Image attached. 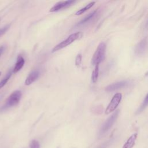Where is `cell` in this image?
Wrapping results in <instances>:
<instances>
[{
  "mask_svg": "<svg viewBox=\"0 0 148 148\" xmlns=\"http://www.w3.org/2000/svg\"><path fill=\"white\" fill-rule=\"evenodd\" d=\"M83 36V33L82 32H77L73 33L71 35H70L66 39L64 40L63 41L61 42L58 45H56L52 49V52H56L57 51H58L61 50V49H63L68 45H71L72 43H73L75 40L80 39Z\"/></svg>",
  "mask_w": 148,
  "mask_h": 148,
  "instance_id": "cell-1",
  "label": "cell"
},
{
  "mask_svg": "<svg viewBox=\"0 0 148 148\" xmlns=\"http://www.w3.org/2000/svg\"><path fill=\"white\" fill-rule=\"evenodd\" d=\"M106 53V45L103 42H101L98 46L94 54L91 59L92 65H95L99 64L102 61H103L105 57Z\"/></svg>",
  "mask_w": 148,
  "mask_h": 148,
  "instance_id": "cell-2",
  "label": "cell"
},
{
  "mask_svg": "<svg viewBox=\"0 0 148 148\" xmlns=\"http://www.w3.org/2000/svg\"><path fill=\"white\" fill-rule=\"evenodd\" d=\"M22 93L19 90L13 91L7 99L5 105L2 108V109H6L9 108L16 105L21 99Z\"/></svg>",
  "mask_w": 148,
  "mask_h": 148,
  "instance_id": "cell-3",
  "label": "cell"
},
{
  "mask_svg": "<svg viewBox=\"0 0 148 148\" xmlns=\"http://www.w3.org/2000/svg\"><path fill=\"white\" fill-rule=\"evenodd\" d=\"M119 114V110H116L104 123L103 125L102 126L100 130V134H103L106 132H107L113 125L116 120H117L118 116Z\"/></svg>",
  "mask_w": 148,
  "mask_h": 148,
  "instance_id": "cell-4",
  "label": "cell"
},
{
  "mask_svg": "<svg viewBox=\"0 0 148 148\" xmlns=\"http://www.w3.org/2000/svg\"><path fill=\"white\" fill-rule=\"evenodd\" d=\"M122 98V95L121 93H117L112 98V100L109 102V105H108L106 110H105V114H108L111 112H113L116 110L119 103H120Z\"/></svg>",
  "mask_w": 148,
  "mask_h": 148,
  "instance_id": "cell-5",
  "label": "cell"
},
{
  "mask_svg": "<svg viewBox=\"0 0 148 148\" xmlns=\"http://www.w3.org/2000/svg\"><path fill=\"white\" fill-rule=\"evenodd\" d=\"M148 49V38L147 37L142 39L136 46L135 52L137 56L143 55Z\"/></svg>",
  "mask_w": 148,
  "mask_h": 148,
  "instance_id": "cell-6",
  "label": "cell"
},
{
  "mask_svg": "<svg viewBox=\"0 0 148 148\" xmlns=\"http://www.w3.org/2000/svg\"><path fill=\"white\" fill-rule=\"evenodd\" d=\"M76 1L73 0H69V1H60L56 3L53 7L51 8L50 9V12H56L59 11L60 10L65 9L68 8L69 6L73 5Z\"/></svg>",
  "mask_w": 148,
  "mask_h": 148,
  "instance_id": "cell-7",
  "label": "cell"
},
{
  "mask_svg": "<svg viewBox=\"0 0 148 148\" xmlns=\"http://www.w3.org/2000/svg\"><path fill=\"white\" fill-rule=\"evenodd\" d=\"M128 83L127 81L125 80H123L120 82H118L116 83H112L105 88V90L108 92H110V91H113L117 90H119L120 88H122L123 87H126L128 85Z\"/></svg>",
  "mask_w": 148,
  "mask_h": 148,
  "instance_id": "cell-8",
  "label": "cell"
},
{
  "mask_svg": "<svg viewBox=\"0 0 148 148\" xmlns=\"http://www.w3.org/2000/svg\"><path fill=\"white\" fill-rule=\"evenodd\" d=\"M39 76V72L38 71H34L31 72L28 76H27V79L25 80V84L27 86L30 85L32 83L35 81Z\"/></svg>",
  "mask_w": 148,
  "mask_h": 148,
  "instance_id": "cell-9",
  "label": "cell"
},
{
  "mask_svg": "<svg viewBox=\"0 0 148 148\" xmlns=\"http://www.w3.org/2000/svg\"><path fill=\"white\" fill-rule=\"evenodd\" d=\"M137 133H134L131 135L123 145V148H132L135 145V141L137 138Z\"/></svg>",
  "mask_w": 148,
  "mask_h": 148,
  "instance_id": "cell-10",
  "label": "cell"
},
{
  "mask_svg": "<svg viewBox=\"0 0 148 148\" xmlns=\"http://www.w3.org/2000/svg\"><path fill=\"white\" fill-rule=\"evenodd\" d=\"M24 63H25V60L24 58L21 56L18 55L17 58L16 63L15 64L13 70V73H17V72H18L23 68V66L24 65Z\"/></svg>",
  "mask_w": 148,
  "mask_h": 148,
  "instance_id": "cell-11",
  "label": "cell"
},
{
  "mask_svg": "<svg viewBox=\"0 0 148 148\" xmlns=\"http://www.w3.org/2000/svg\"><path fill=\"white\" fill-rule=\"evenodd\" d=\"M97 14V10L91 12L90 13H89L87 16H86L84 18H83L79 23H78L77 25H83L87 22H88L89 21H90L94 16L95 15Z\"/></svg>",
  "mask_w": 148,
  "mask_h": 148,
  "instance_id": "cell-12",
  "label": "cell"
},
{
  "mask_svg": "<svg viewBox=\"0 0 148 148\" xmlns=\"http://www.w3.org/2000/svg\"><path fill=\"white\" fill-rule=\"evenodd\" d=\"M99 75V64L95 65V68L92 72L91 75V80L93 83H96Z\"/></svg>",
  "mask_w": 148,
  "mask_h": 148,
  "instance_id": "cell-13",
  "label": "cell"
},
{
  "mask_svg": "<svg viewBox=\"0 0 148 148\" xmlns=\"http://www.w3.org/2000/svg\"><path fill=\"white\" fill-rule=\"evenodd\" d=\"M95 3V2H91L90 3H89L88 4H87L85 7L79 9L77 12H76L75 13V15H80L82 14H83V13H84L86 11H87V10L90 9L91 8H92L94 5Z\"/></svg>",
  "mask_w": 148,
  "mask_h": 148,
  "instance_id": "cell-14",
  "label": "cell"
},
{
  "mask_svg": "<svg viewBox=\"0 0 148 148\" xmlns=\"http://www.w3.org/2000/svg\"><path fill=\"white\" fill-rule=\"evenodd\" d=\"M148 106V93L146 94L142 103L139 108V109L137 110V113H140L141 112H142L147 106Z\"/></svg>",
  "mask_w": 148,
  "mask_h": 148,
  "instance_id": "cell-15",
  "label": "cell"
},
{
  "mask_svg": "<svg viewBox=\"0 0 148 148\" xmlns=\"http://www.w3.org/2000/svg\"><path fill=\"white\" fill-rule=\"evenodd\" d=\"M11 76H12V72L10 71V72L5 76V77L0 82V89H1V88H2V87L7 83V82H8V80H9V79L10 78Z\"/></svg>",
  "mask_w": 148,
  "mask_h": 148,
  "instance_id": "cell-16",
  "label": "cell"
},
{
  "mask_svg": "<svg viewBox=\"0 0 148 148\" xmlns=\"http://www.w3.org/2000/svg\"><path fill=\"white\" fill-rule=\"evenodd\" d=\"M82 56L81 54H78L77 56L76 57L75 60V65L77 66H79L82 63Z\"/></svg>",
  "mask_w": 148,
  "mask_h": 148,
  "instance_id": "cell-17",
  "label": "cell"
},
{
  "mask_svg": "<svg viewBox=\"0 0 148 148\" xmlns=\"http://www.w3.org/2000/svg\"><path fill=\"white\" fill-rule=\"evenodd\" d=\"M30 147L31 148H39L40 145L39 142L36 140H32L30 143Z\"/></svg>",
  "mask_w": 148,
  "mask_h": 148,
  "instance_id": "cell-18",
  "label": "cell"
},
{
  "mask_svg": "<svg viewBox=\"0 0 148 148\" xmlns=\"http://www.w3.org/2000/svg\"><path fill=\"white\" fill-rule=\"evenodd\" d=\"M9 28H10V25L8 24V25H6L5 27L0 28V36L1 35H2L3 34H4L9 29Z\"/></svg>",
  "mask_w": 148,
  "mask_h": 148,
  "instance_id": "cell-19",
  "label": "cell"
},
{
  "mask_svg": "<svg viewBox=\"0 0 148 148\" xmlns=\"http://www.w3.org/2000/svg\"><path fill=\"white\" fill-rule=\"evenodd\" d=\"M5 49V46L3 45V46H0V57L2 55V54L3 53Z\"/></svg>",
  "mask_w": 148,
  "mask_h": 148,
  "instance_id": "cell-20",
  "label": "cell"
},
{
  "mask_svg": "<svg viewBox=\"0 0 148 148\" xmlns=\"http://www.w3.org/2000/svg\"><path fill=\"white\" fill-rule=\"evenodd\" d=\"M145 29H148V18L146 22V24H145Z\"/></svg>",
  "mask_w": 148,
  "mask_h": 148,
  "instance_id": "cell-21",
  "label": "cell"
},
{
  "mask_svg": "<svg viewBox=\"0 0 148 148\" xmlns=\"http://www.w3.org/2000/svg\"><path fill=\"white\" fill-rule=\"evenodd\" d=\"M1 75V72H0V76Z\"/></svg>",
  "mask_w": 148,
  "mask_h": 148,
  "instance_id": "cell-22",
  "label": "cell"
}]
</instances>
